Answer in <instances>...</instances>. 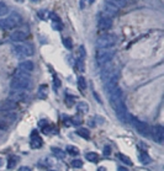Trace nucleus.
Returning a JSON list of instances; mask_svg holds the SVG:
<instances>
[{
  "instance_id": "f257e3e1",
  "label": "nucleus",
  "mask_w": 164,
  "mask_h": 171,
  "mask_svg": "<svg viewBox=\"0 0 164 171\" xmlns=\"http://www.w3.org/2000/svg\"><path fill=\"white\" fill-rule=\"evenodd\" d=\"M110 102H111V106L115 110L116 116L119 117V119L122 122H127L128 113L126 110V105L124 101V94H122L121 89L117 87L114 92L110 94Z\"/></svg>"
},
{
  "instance_id": "f03ea898",
  "label": "nucleus",
  "mask_w": 164,
  "mask_h": 171,
  "mask_svg": "<svg viewBox=\"0 0 164 171\" xmlns=\"http://www.w3.org/2000/svg\"><path fill=\"white\" fill-rule=\"evenodd\" d=\"M12 90H20V91H24L26 89H30L31 87V77H30V73H26L17 69L15 72V75L11 80V84H10Z\"/></svg>"
},
{
  "instance_id": "7ed1b4c3",
  "label": "nucleus",
  "mask_w": 164,
  "mask_h": 171,
  "mask_svg": "<svg viewBox=\"0 0 164 171\" xmlns=\"http://www.w3.org/2000/svg\"><path fill=\"white\" fill-rule=\"evenodd\" d=\"M21 16L17 12H11L6 19L0 20V27H3L4 30H11L21 24Z\"/></svg>"
},
{
  "instance_id": "20e7f679",
  "label": "nucleus",
  "mask_w": 164,
  "mask_h": 171,
  "mask_svg": "<svg viewBox=\"0 0 164 171\" xmlns=\"http://www.w3.org/2000/svg\"><path fill=\"white\" fill-rule=\"evenodd\" d=\"M116 43V36L111 35V33H105V35H101L98 37L96 39V44L99 48L101 49H107L112 47Z\"/></svg>"
},
{
  "instance_id": "39448f33",
  "label": "nucleus",
  "mask_w": 164,
  "mask_h": 171,
  "mask_svg": "<svg viewBox=\"0 0 164 171\" xmlns=\"http://www.w3.org/2000/svg\"><path fill=\"white\" fill-rule=\"evenodd\" d=\"M114 51L111 49H99L96 53V63L99 67L109 64L114 58Z\"/></svg>"
},
{
  "instance_id": "423d86ee",
  "label": "nucleus",
  "mask_w": 164,
  "mask_h": 171,
  "mask_svg": "<svg viewBox=\"0 0 164 171\" xmlns=\"http://www.w3.org/2000/svg\"><path fill=\"white\" fill-rule=\"evenodd\" d=\"M14 49L17 54L20 56H25V57H31L33 56V53H35V48H33V46L30 44V43H20V44H16L14 47Z\"/></svg>"
},
{
  "instance_id": "0eeeda50",
  "label": "nucleus",
  "mask_w": 164,
  "mask_h": 171,
  "mask_svg": "<svg viewBox=\"0 0 164 171\" xmlns=\"http://www.w3.org/2000/svg\"><path fill=\"white\" fill-rule=\"evenodd\" d=\"M132 122H133V126L137 129V132L141 134V135H145V137H148L151 131H149V126L145 122H141V121H137L136 118H132Z\"/></svg>"
},
{
  "instance_id": "6e6552de",
  "label": "nucleus",
  "mask_w": 164,
  "mask_h": 171,
  "mask_svg": "<svg viewBox=\"0 0 164 171\" xmlns=\"http://www.w3.org/2000/svg\"><path fill=\"white\" fill-rule=\"evenodd\" d=\"M104 11H105V15L109 16V17H114L119 14V8L117 6H115L111 1H109V0H106V1L104 3Z\"/></svg>"
},
{
  "instance_id": "1a4fd4ad",
  "label": "nucleus",
  "mask_w": 164,
  "mask_h": 171,
  "mask_svg": "<svg viewBox=\"0 0 164 171\" xmlns=\"http://www.w3.org/2000/svg\"><path fill=\"white\" fill-rule=\"evenodd\" d=\"M153 139L158 144H163L164 142V127L160 124H157L153 128Z\"/></svg>"
},
{
  "instance_id": "9d476101",
  "label": "nucleus",
  "mask_w": 164,
  "mask_h": 171,
  "mask_svg": "<svg viewBox=\"0 0 164 171\" xmlns=\"http://www.w3.org/2000/svg\"><path fill=\"white\" fill-rule=\"evenodd\" d=\"M26 99V94L24 91H20V90H12L9 95V99L10 101L15 102V104H19L20 101H24Z\"/></svg>"
},
{
  "instance_id": "9b49d317",
  "label": "nucleus",
  "mask_w": 164,
  "mask_h": 171,
  "mask_svg": "<svg viewBox=\"0 0 164 171\" xmlns=\"http://www.w3.org/2000/svg\"><path fill=\"white\" fill-rule=\"evenodd\" d=\"M112 27V19L106 15L99 17V29L100 30H109Z\"/></svg>"
},
{
  "instance_id": "f8f14e48",
  "label": "nucleus",
  "mask_w": 164,
  "mask_h": 171,
  "mask_svg": "<svg viewBox=\"0 0 164 171\" xmlns=\"http://www.w3.org/2000/svg\"><path fill=\"white\" fill-rule=\"evenodd\" d=\"M42 144H43L42 138H41L40 134H38L36 131H33L32 134H31V148L38 149V148L42 147Z\"/></svg>"
},
{
  "instance_id": "ddd939ff",
  "label": "nucleus",
  "mask_w": 164,
  "mask_h": 171,
  "mask_svg": "<svg viewBox=\"0 0 164 171\" xmlns=\"http://www.w3.org/2000/svg\"><path fill=\"white\" fill-rule=\"evenodd\" d=\"M10 39L12 41V42H15V43H21L26 39V33L22 32V31H15V32L11 33Z\"/></svg>"
},
{
  "instance_id": "4468645a",
  "label": "nucleus",
  "mask_w": 164,
  "mask_h": 171,
  "mask_svg": "<svg viewBox=\"0 0 164 171\" xmlns=\"http://www.w3.org/2000/svg\"><path fill=\"white\" fill-rule=\"evenodd\" d=\"M33 68H35V65H33V63L31 60H25V62H21L19 65V69L22 70V72H26V73H31L33 70Z\"/></svg>"
},
{
  "instance_id": "2eb2a0df",
  "label": "nucleus",
  "mask_w": 164,
  "mask_h": 171,
  "mask_svg": "<svg viewBox=\"0 0 164 171\" xmlns=\"http://www.w3.org/2000/svg\"><path fill=\"white\" fill-rule=\"evenodd\" d=\"M16 107H17V104H15V102H12L10 100H6L1 105V107H0V110L4 112H9V111H14Z\"/></svg>"
},
{
  "instance_id": "dca6fc26",
  "label": "nucleus",
  "mask_w": 164,
  "mask_h": 171,
  "mask_svg": "<svg viewBox=\"0 0 164 171\" xmlns=\"http://www.w3.org/2000/svg\"><path fill=\"white\" fill-rule=\"evenodd\" d=\"M16 117H17V114H16V113H14L12 111H9V112H5V113H4V116H3V121H5L6 123H8V122H14Z\"/></svg>"
},
{
  "instance_id": "f3484780",
  "label": "nucleus",
  "mask_w": 164,
  "mask_h": 171,
  "mask_svg": "<svg viewBox=\"0 0 164 171\" xmlns=\"http://www.w3.org/2000/svg\"><path fill=\"white\" fill-rule=\"evenodd\" d=\"M77 111L81 114H84L89 111V105L86 104V102H79V104L77 105Z\"/></svg>"
},
{
  "instance_id": "a211bd4d",
  "label": "nucleus",
  "mask_w": 164,
  "mask_h": 171,
  "mask_svg": "<svg viewBox=\"0 0 164 171\" xmlns=\"http://www.w3.org/2000/svg\"><path fill=\"white\" fill-rule=\"evenodd\" d=\"M140 161H141L142 164H145V165H148V164H151L152 159L149 158V155H148L147 153H141V154H140Z\"/></svg>"
},
{
  "instance_id": "6ab92c4d",
  "label": "nucleus",
  "mask_w": 164,
  "mask_h": 171,
  "mask_svg": "<svg viewBox=\"0 0 164 171\" xmlns=\"http://www.w3.org/2000/svg\"><path fill=\"white\" fill-rule=\"evenodd\" d=\"M77 134H78L79 137H81V138H84V139H89V138H90V132H89L88 129H85V128L78 129V131H77Z\"/></svg>"
},
{
  "instance_id": "aec40b11",
  "label": "nucleus",
  "mask_w": 164,
  "mask_h": 171,
  "mask_svg": "<svg viewBox=\"0 0 164 171\" xmlns=\"http://www.w3.org/2000/svg\"><path fill=\"white\" fill-rule=\"evenodd\" d=\"M85 159L89 160V161H91V162H98L100 158H99V155L96 153H88L85 155Z\"/></svg>"
},
{
  "instance_id": "412c9836",
  "label": "nucleus",
  "mask_w": 164,
  "mask_h": 171,
  "mask_svg": "<svg viewBox=\"0 0 164 171\" xmlns=\"http://www.w3.org/2000/svg\"><path fill=\"white\" fill-rule=\"evenodd\" d=\"M38 97L40 99H46L47 97V86L46 85L40 86V89H38Z\"/></svg>"
},
{
  "instance_id": "4be33fe9",
  "label": "nucleus",
  "mask_w": 164,
  "mask_h": 171,
  "mask_svg": "<svg viewBox=\"0 0 164 171\" xmlns=\"http://www.w3.org/2000/svg\"><path fill=\"white\" fill-rule=\"evenodd\" d=\"M117 156H119V159L122 161V162H125L126 165H132V160L128 158V156H126V155H124V154H117Z\"/></svg>"
},
{
  "instance_id": "5701e85b",
  "label": "nucleus",
  "mask_w": 164,
  "mask_h": 171,
  "mask_svg": "<svg viewBox=\"0 0 164 171\" xmlns=\"http://www.w3.org/2000/svg\"><path fill=\"white\" fill-rule=\"evenodd\" d=\"M67 153L70 155H78L79 154V149L74 145H68L67 147Z\"/></svg>"
},
{
  "instance_id": "b1692460",
  "label": "nucleus",
  "mask_w": 164,
  "mask_h": 171,
  "mask_svg": "<svg viewBox=\"0 0 164 171\" xmlns=\"http://www.w3.org/2000/svg\"><path fill=\"white\" fill-rule=\"evenodd\" d=\"M8 11H9L8 5H6L5 3H3V1H0V16L6 15V14H8Z\"/></svg>"
},
{
  "instance_id": "393cba45",
  "label": "nucleus",
  "mask_w": 164,
  "mask_h": 171,
  "mask_svg": "<svg viewBox=\"0 0 164 171\" xmlns=\"http://www.w3.org/2000/svg\"><path fill=\"white\" fill-rule=\"evenodd\" d=\"M76 69L80 73H83L84 72V64H83V59H80L78 58L77 62H76Z\"/></svg>"
},
{
  "instance_id": "a878e982",
  "label": "nucleus",
  "mask_w": 164,
  "mask_h": 171,
  "mask_svg": "<svg viewBox=\"0 0 164 171\" xmlns=\"http://www.w3.org/2000/svg\"><path fill=\"white\" fill-rule=\"evenodd\" d=\"M78 86H79L80 90H85V89H86V80L83 77L78 78Z\"/></svg>"
},
{
  "instance_id": "bb28decb",
  "label": "nucleus",
  "mask_w": 164,
  "mask_h": 171,
  "mask_svg": "<svg viewBox=\"0 0 164 171\" xmlns=\"http://www.w3.org/2000/svg\"><path fill=\"white\" fill-rule=\"evenodd\" d=\"M111 3L115 5V6H117V8H124V6H126L127 1L126 0H111Z\"/></svg>"
},
{
  "instance_id": "cd10ccee",
  "label": "nucleus",
  "mask_w": 164,
  "mask_h": 171,
  "mask_svg": "<svg viewBox=\"0 0 164 171\" xmlns=\"http://www.w3.org/2000/svg\"><path fill=\"white\" fill-rule=\"evenodd\" d=\"M72 166L76 167V169H80L83 166V161L79 160V159H76V160H72Z\"/></svg>"
},
{
  "instance_id": "c85d7f7f",
  "label": "nucleus",
  "mask_w": 164,
  "mask_h": 171,
  "mask_svg": "<svg viewBox=\"0 0 164 171\" xmlns=\"http://www.w3.org/2000/svg\"><path fill=\"white\" fill-rule=\"evenodd\" d=\"M63 43H64V47L67 49H72L73 48V46H72V39L70 38H65L63 41Z\"/></svg>"
},
{
  "instance_id": "c756f323",
  "label": "nucleus",
  "mask_w": 164,
  "mask_h": 171,
  "mask_svg": "<svg viewBox=\"0 0 164 171\" xmlns=\"http://www.w3.org/2000/svg\"><path fill=\"white\" fill-rule=\"evenodd\" d=\"M94 1H95V0H80V8L83 9L84 6H86V5H91Z\"/></svg>"
},
{
  "instance_id": "7c9ffc66",
  "label": "nucleus",
  "mask_w": 164,
  "mask_h": 171,
  "mask_svg": "<svg viewBox=\"0 0 164 171\" xmlns=\"http://www.w3.org/2000/svg\"><path fill=\"white\" fill-rule=\"evenodd\" d=\"M52 152H54V154H56L57 156H59V158H63V156H64L63 152L60 149H58V148H52Z\"/></svg>"
},
{
  "instance_id": "2f4dec72",
  "label": "nucleus",
  "mask_w": 164,
  "mask_h": 171,
  "mask_svg": "<svg viewBox=\"0 0 164 171\" xmlns=\"http://www.w3.org/2000/svg\"><path fill=\"white\" fill-rule=\"evenodd\" d=\"M8 128H9V126L6 124V122L3 121V119H0V131H6Z\"/></svg>"
},
{
  "instance_id": "473e14b6",
  "label": "nucleus",
  "mask_w": 164,
  "mask_h": 171,
  "mask_svg": "<svg viewBox=\"0 0 164 171\" xmlns=\"http://www.w3.org/2000/svg\"><path fill=\"white\" fill-rule=\"evenodd\" d=\"M15 161H16L15 156H11V158L9 159V164H8V167H9V169H12V167H14V165H15Z\"/></svg>"
},
{
  "instance_id": "72a5a7b5",
  "label": "nucleus",
  "mask_w": 164,
  "mask_h": 171,
  "mask_svg": "<svg viewBox=\"0 0 164 171\" xmlns=\"http://www.w3.org/2000/svg\"><path fill=\"white\" fill-rule=\"evenodd\" d=\"M79 52H80V57H79V58H80V59H83V57L86 54V53H85V49H84V47H83V46H80Z\"/></svg>"
},
{
  "instance_id": "f704fd0d",
  "label": "nucleus",
  "mask_w": 164,
  "mask_h": 171,
  "mask_svg": "<svg viewBox=\"0 0 164 171\" xmlns=\"http://www.w3.org/2000/svg\"><path fill=\"white\" fill-rule=\"evenodd\" d=\"M110 152H111V148L109 147V145H106V147L104 148V155H106V156H107V155H110V154H111Z\"/></svg>"
},
{
  "instance_id": "c9c22d12",
  "label": "nucleus",
  "mask_w": 164,
  "mask_h": 171,
  "mask_svg": "<svg viewBox=\"0 0 164 171\" xmlns=\"http://www.w3.org/2000/svg\"><path fill=\"white\" fill-rule=\"evenodd\" d=\"M19 171H31V169L27 167V166H21V167L19 169Z\"/></svg>"
},
{
  "instance_id": "e433bc0d",
  "label": "nucleus",
  "mask_w": 164,
  "mask_h": 171,
  "mask_svg": "<svg viewBox=\"0 0 164 171\" xmlns=\"http://www.w3.org/2000/svg\"><path fill=\"white\" fill-rule=\"evenodd\" d=\"M117 171H128V169H126L125 166H120V167L117 169Z\"/></svg>"
},
{
  "instance_id": "4c0bfd02",
  "label": "nucleus",
  "mask_w": 164,
  "mask_h": 171,
  "mask_svg": "<svg viewBox=\"0 0 164 171\" xmlns=\"http://www.w3.org/2000/svg\"><path fill=\"white\" fill-rule=\"evenodd\" d=\"M3 165H4V161H3V159H1V158H0V167H1Z\"/></svg>"
},
{
  "instance_id": "58836bf2",
  "label": "nucleus",
  "mask_w": 164,
  "mask_h": 171,
  "mask_svg": "<svg viewBox=\"0 0 164 171\" xmlns=\"http://www.w3.org/2000/svg\"><path fill=\"white\" fill-rule=\"evenodd\" d=\"M98 171H106V169H105V167H99Z\"/></svg>"
},
{
  "instance_id": "ea45409f",
  "label": "nucleus",
  "mask_w": 164,
  "mask_h": 171,
  "mask_svg": "<svg viewBox=\"0 0 164 171\" xmlns=\"http://www.w3.org/2000/svg\"><path fill=\"white\" fill-rule=\"evenodd\" d=\"M126 1H131V0H126Z\"/></svg>"
},
{
  "instance_id": "a19ab883",
  "label": "nucleus",
  "mask_w": 164,
  "mask_h": 171,
  "mask_svg": "<svg viewBox=\"0 0 164 171\" xmlns=\"http://www.w3.org/2000/svg\"><path fill=\"white\" fill-rule=\"evenodd\" d=\"M33 1H35V0H33Z\"/></svg>"
}]
</instances>
